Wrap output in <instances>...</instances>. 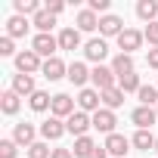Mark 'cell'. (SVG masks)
I'll return each mask as SVG.
<instances>
[{"label": "cell", "instance_id": "25", "mask_svg": "<svg viewBox=\"0 0 158 158\" xmlns=\"http://www.w3.org/2000/svg\"><path fill=\"white\" fill-rule=\"evenodd\" d=\"M93 149H96L93 136H77V139H74V146H71L74 158H90V152H93Z\"/></svg>", "mask_w": 158, "mask_h": 158}, {"label": "cell", "instance_id": "11", "mask_svg": "<svg viewBox=\"0 0 158 158\" xmlns=\"http://www.w3.org/2000/svg\"><path fill=\"white\" fill-rule=\"evenodd\" d=\"M127 149H130V139H127V136H121V133H109V136H106V152H109L112 158H124Z\"/></svg>", "mask_w": 158, "mask_h": 158}, {"label": "cell", "instance_id": "24", "mask_svg": "<svg viewBox=\"0 0 158 158\" xmlns=\"http://www.w3.org/2000/svg\"><path fill=\"white\" fill-rule=\"evenodd\" d=\"M121 106H124V90H121V87H112V90L102 93V109H112V112H115V109H121Z\"/></svg>", "mask_w": 158, "mask_h": 158}, {"label": "cell", "instance_id": "41", "mask_svg": "<svg viewBox=\"0 0 158 158\" xmlns=\"http://www.w3.org/2000/svg\"><path fill=\"white\" fill-rule=\"evenodd\" d=\"M155 152H158V139H155Z\"/></svg>", "mask_w": 158, "mask_h": 158}, {"label": "cell", "instance_id": "1", "mask_svg": "<svg viewBox=\"0 0 158 158\" xmlns=\"http://www.w3.org/2000/svg\"><path fill=\"white\" fill-rule=\"evenodd\" d=\"M90 81H93V87H96L99 93H106V90L118 87V74L112 71V65H96V68L90 71Z\"/></svg>", "mask_w": 158, "mask_h": 158}, {"label": "cell", "instance_id": "23", "mask_svg": "<svg viewBox=\"0 0 158 158\" xmlns=\"http://www.w3.org/2000/svg\"><path fill=\"white\" fill-rule=\"evenodd\" d=\"M112 71H115L118 77L130 74V71H133V56H127V53H118V56L112 59Z\"/></svg>", "mask_w": 158, "mask_h": 158}, {"label": "cell", "instance_id": "4", "mask_svg": "<svg viewBox=\"0 0 158 158\" xmlns=\"http://www.w3.org/2000/svg\"><path fill=\"white\" fill-rule=\"evenodd\" d=\"M99 102H102V93L93 90V87H84L81 93H77V109H81V112H93V115H96V112L102 109Z\"/></svg>", "mask_w": 158, "mask_h": 158}, {"label": "cell", "instance_id": "20", "mask_svg": "<svg viewBox=\"0 0 158 158\" xmlns=\"http://www.w3.org/2000/svg\"><path fill=\"white\" fill-rule=\"evenodd\" d=\"M28 34V19L25 16H13V19H6V37H25Z\"/></svg>", "mask_w": 158, "mask_h": 158}, {"label": "cell", "instance_id": "34", "mask_svg": "<svg viewBox=\"0 0 158 158\" xmlns=\"http://www.w3.org/2000/svg\"><path fill=\"white\" fill-rule=\"evenodd\" d=\"M143 37L149 40V47H152V50H158V22H152V25H146V31H143Z\"/></svg>", "mask_w": 158, "mask_h": 158}, {"label": "cell", "instance_id": "38", "mask_svg": "<svg viewBox=\"0 0 158 158\" xmlns=\"http://www.w3.org/2000/svg\"><path fill=\"white\" fill-rule=\"evenodd\" d=\"M146 62H149V68H158V50H149L146 53Z\"/></svg>", "mask_w": 158, "mask_h": 158}, {"label": "cell", "instance_id": "32", "mask_svg": "<svg viewBox=\"0 0 158 158\" xmlns=\"http://www.w3.org/2000/svg\"><path fill=\"white\" fill-rule=\"evenodd\" d=\"M28 158H53V149L47 143H34V146H28Z\"/></svg>", "mask_w": 158, "mask_h": 158}, {"label": "cell", "instance_id": "42", "mask_svg": "<svg viewBox=\"0 0 158 158\" xmlns=\"http://www.w3.org/2000/svg\"><path fill=\"white\" fill-rule=\"evenodd\" d=\"M155 112H158V106H155Z\"/></svg>", "mask_w": 158, "mask_h": 158}, {"label": "cell", "instance_id": "21", "mask_svg": "<svg viewBox=\"0 0 158 158\" xmlns=\"http://www.w3.org/2000/svg\"><path fill=\"white\" fill-rule=\"evenodd\" d=\"M99 28V16L93 10H81L77 13V31H96Z\"/></svg>", "mask_w": 158, "mask_h": 158}, {"label": "cell", "instance_id": "2", "mask_svg": "<svg viewBox=\"0 0 158 158\" xmlns=\"http://www.w3.org/2000/svg\"><path fill=\"white\" fill-rule=\"evenodd\" d=\"M90 127H93V118H90L87 112H81V109H77V112L65 121V130H68V133H74V139H77V136H87V130H90Z\"/></svg>", "mask_w": 158, "mask_h": 158}, {"label": "cell", "instance_id": "14", "mask_svg": "<svg viewBox=\"0 0 158 158\" xmlns=\"http://www.w3.org/2000/svg\"><path fill=\"white\" fill-rule=\"evenodd\" d=\"M34 136H37V130H34V124H28V121H22V124H16V127H13V139H16L19 146H25V149L37 143Z\"/></svg>", "mask_w": 158, "mask_h": 158}, {"label": "cell", "instance_id": "40", "mask_svg": "<svg viewBox=\"0 0 158 158\" xmlns=\"http://www.w3.org/2000/svg\"><path fill=\"white\" fill-rule=\"evenodd\" d=\"M90 158H109V152H106V146H96V149L90 152Z\"/></svg>", "mask_w": 158, "mask_h": 158}, {"label": "cell", "instance_id": "26", "mask_svg": "<svg viewBox=\"0 0 158 158\" xmlns=\"http://www.w3.org/2000/svg\"><path fill=\"white\" fill-rule=\"evenodd\" d=\"M19 106H22V96H19V93H13V90H6L3 96H0V109H3V115H16V112H19Z\"/></svg>", "mask_w": 158, "mask_h": 158}, {"label": "cell", "instance_id": "16", "mask_svg": "<svg viewBox=\"0 0 158 158\" xmlns=\"http://www.w3.org/2000/svg\"><path fill=\"white\" fill-rule=\"evenodd\" d=\"M68 81H71L74 87L84 90V84L90 81V68H87L84 62H71V65H68Z\"/></svg>", "mask_w": 158, "mask_h": 158}, {"label": "cell", "instance_id": "31", "mask_svg": "<svg viewBox=\"0 0 158 158\" xmlns=\"http://www.w3.org/2000/svg\"><path fill=\"white\" fill-rule=\"evenodd\" d=\"M136 96H139V102H143V106H149V109H152V102H155V106H158V87H152V84H149V87H146V84H143V87H139V93H136Z\"/></svg>", "mask_w": 158, "mask_h": 158}, {"label": "cell", "instance_id": "6", "mask_svg": "<svg viewBox=\"0 0 158 158\" xmlns=\"http://www.w3.org/2000/svg\"><path fill=\"white\" fill-rule=\"evenodd\" d=\"M31 50H34L37 56H47V59H53V53L59 50V37H53V34H37V37L31 40Z\"/></svg>", "mask_w": 158, "mask_h": 158}, {"label": "cell", "instance_id": "35", "mask_svg": "<svg viewBox=\"0 0 158 158\" xmlns=\"http://www.w3.org/2000/svg\"><path fill=\"white\" fill-rule=\"evenodd\" d=\"M0 56H19L13 47V37H0Z\"/></svg>", "mask_w": 158, "mask_h": 158}, {"label": "cell", "instance_id": "36", "mask_svg": "<svg viewBox=\"0 0 158 158\" xmlns=\"http://www.w3.org/2000/svg\"><path fill=\"white\" fill-rule=\"evenodd\" d=\"M87 10H93V13H106V16H109V0H90Z\"/></svg>", "mask_w": 158, "mask_h": 158}, {"label": "cell", "instance_id": "22", "mask_svg": "<svg viewBox=\"0 0 158 158\" xmlns=\"http://www.w3.org/2000/svg\"><path fill=\"white\" fill-rule=\"evenodd\" d=\"M31 25L37 28V34H50V28L56 25V16H53V13H47V10H40V13L31 19Z\"/></svg>", "mask_w": 158, "mask_h": 158}, {"label": "cell", "instance_id": "28", "mask_svg": "<svg viewBox=\"0 0 158 158\" xmlns=\"http://www.w3.org/2000/svg\"><path fill=\"white\" fill-rule=\"evenodd\" d=\"M155 139H158V136H152V130H136L130 143H133L139 152H149V149H155Z\"/></svg>", "mask_w": 158, "mask_h": 158}, {"label": "cell", "instance_id": "18", "mask_svg": "<svg viewBox=\"0 0 158 158\" xmlns=\"http://www.w3.org/2000/svg\"><path fill=\"white\" fill-rule=\"evenodd\" d=\"M81 47V31L77 28H62L59 31V50H77Z\"/></svg>", "mask_w": 158, "mask_h": 158}, {"label": "cell", "instance_id": "15", "mask_svg": "<svg viewBox=\"0 0 158 158\" xmlns=\"http://www.w3.org/2000/svg\"><path fill=\"white\" fill-rule=\"evenodd\" d=\"M133 124L139 127V130H149L152 124H155V118H158V112L155 109H149V106H139V109H133Z\"/></svg>", "mask_w": 158, "mask_h": 158}, {"label": "cell", "instance_id": "8", "mask_svg": "<svg viewBox=\"0 0 158 158\" xmlns=\"http://www.w3.org/2000/svg\"><path fill=\"white\" fill-rule=\"evenodd\" d=\"M44 77L47 81H59V77H68V65L59 59V56H53V59H44Z\"/></svg>", "mask_w": 158, "mask_h": 158}, {"label": "cell", "instance_id": "33", "mask_svg": "<svg viewBox=\"0 0 158 158\" xmlns=\"http://www.w3.org/2000/svg\"><path fill=\"white\" fill-rule=\"evenodd\" d=\"M16 155H19L16 139H0V158H16Z\"/></svg>", "mask_w": 158, "mask_h": 158}, {"label": "cell", "instance_id": "7", "mask_svg": "<svg viewBox=\"0 0 158 158\" xmlns=\"http://www.w3.org/2000/svg\"><path fill=\"white\" fill-rule=\"evenodd\" d=\"M50 112H53V118H65V121H68V118L74 115V99H71L68 93H56Z\"/></svg>", "mask_w": 158, "mask_h": 158}, {"label": "cell", "instance_id": "17", "mask_svg": "<svg viewBox=\"0 0 158 158\" xmlns=\"http://www.w3.org/2000/svg\"><path fill=\"white\" fill-rule=\"evenodd\" d=\"M13 93H19V96H31V93H37L34 77H31V74H16V77H13Z\"/></svg>", "mask_w": 158, "mask_h": 158}, {"label": "cell", "instance_id": "29", "mask_svg": "<svg viewBox=\"0 0 158 158\" xmlns=\"http://www.w3.org/2000/svg\"><path fill=\"white\" fill-rule=\"evenodd\" d=\"M118 87L124 90V93H139V74L136 71H130V74H124V77H118Z\"/></svg>", "mask_w": 158, "mask_h": 158}, {"label": "cell", "instance_id": "5", "mask_svg": "<svg viewBox=\"0 0 158 158\" xmlns=\"http://www.w3.org/2000/svg\"><path fill=\"white\" fill-rule=\"evenodd\" d=\"M143 40H146V37H143V31H136V28H124V31H121V37H118V47H121V53H127V56H130L133 50H139V47H143Z\"/></svg>", "mask_w": 158, "mask_h": 158}, {"label": "cell", "instance_id": "12", "mask_svg": "<svg viewBox=\"0 0 158 158\" xmlns=\"http://www.w3.org/2000/svg\"><path fill=\"white\" fill-rule=\"evenodd\" d=\"M121 31H124V22L118 19V16H99V34L102 37H121Z\"/></svg>", "mask_w": 158, "mask_h": 158}, {"label": "cell", "instance_id": "39", "mask_svg": "<svg viewBox=\"0 0 158 158\" xmlns=\"http://www.w3.org/2000/svg\"><path fill=\"white\" fill-rule=\"evenodd\" d=\"M53 158H74L71 149H53Z\"/></svg>", "mask_w": 158, "mask_h": 158}, {"label": "cell", "instance_id": "30", "mask_svg": "<svg viewBox=\"0 0 158 158\" xmlns=\"http://www.w3.org/2000/svg\"><path fill=\"white\" fill-rule=\"evenodd\" d=\"M44 6L37 0H16V16H37Z\"/></svg>", "mask_w": 158, "mask_h": 158}, {"label": "cell", "instance_id": "9", "mask_svg": "<svg viewBox=\"0 0 158 158\" xmlns=\"http://www.w3.org/2000/svg\"><path fill=\"white\" fill-rule=\"evenodd\" d=\"M84 56H87L90 62H96V65H99V62L109 56V44H106L102 37H93V40H87V44H84Z\"/></svg>", "mask_w": 158, "mask_h": 158}, {"label": "cell", "instance_id": "10", "mask_svg": "<svg viewBox=\"0 0 158 158\" xmlns=\"http://www.w3.org/2000/svg\"><path fill=\"white\" fill-rule=\"evenodd\" d=\"M115 124H118V118H115V112L112 109H99L96 115H93V127L99 130V133H115Z\"/></svg>", "mask_w": 158, "mask_h": 158}, {"label": "cell", "instance_id": "37", "mask_svg": "<svg viewBox=\"0 0 158 158\" xmlns=\"http://www.w3.org/2000/svg\"><path fill=\"white\" fill-rule=\"evenodd\" d=\"M44 10H47V13H53V16H59V13L65 10V3H62V0H50V3H47Z\"/></svg>", "mask_w": 158, "mask_h": 158}, {"label": "cell", "instance_id": "27", "mask_svg": "<svg viewBox=\"0 0 158 158\" xmlns=\"http://www.w3.org/2000/svg\"><path fill=\"white\" fill-rule=\"evenodd\" d=\"M28 106H31L34 112H47V109H53V96L44 93V90H37V93L28 96Z\"/></svg>", "mask_w": 158, "mask_h": 158}, {"label": "cell", "instance_id": "19", "mask_svg": "<svg viewBox=\"0 0 158 158\" xmlns=\"http://www.w3.org/2000/svg\"><path fill=\"white\" fill-rule=\"evenodd\" d=\"M136 16H139L146 25L158 22V3H155V0H139V3H136Z\"/></svg>", "mask_w": 158, "mask_h": 158}, {"label": "cell", "instance_id": "3", "mask_svg": "<svg viewBox=\"0 0 158 158\" xmlns=\"http://www.w3.org/2000/svg\"><path fill=\"white\" fill-rule=\"evenodd\" d=\"M16 68H19V74H34V71L44 68V62H40V56L34 50H22L16 56Z\"/></svg>", "mask_w": 158, "mask_h": 158}, {"label": "cell", "instance_id": "13", "mask_svg": "<svg viewBox=\"0 0 158 158\" xmlns=\"http://www.w3.org/2000/svg\"><path fill=\"white\" fill-rule=\"evenodd\" d=\"M62 133H68V130H65V121H62V118H53V115H50V118H47V121L40 124V136H44L47 143H50V139H59Z\"/></svg>", "mask_w": 158, "mask_h": 158}]
</instances>
